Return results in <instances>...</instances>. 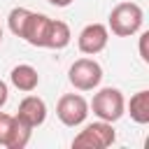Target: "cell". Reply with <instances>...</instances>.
<instances>
[{"instance_id": "1", "label": "cell", "mask_w": 149, "mask_h": 149, "mask_svg": "<svg viewBox=\"0 0 149 149\" xmlns=\"http://www.w3.org/2000/svg\"><path fill=\"white\" fill-rule=\"evenodd\" d=\"M142 21H144V12L137 2H119L109 12L107 30H112L116 37H130L142 28Z\"/></svg>"}, {"instance_id": "2", "label": "cell", "mask_w": 149, "mask_h": 149, "mask_svg": "<svg viewBox=\"0 0 149 149\" xmlns=\"http://www.w3.org/2000/svg\"><path fill=\"white\" fill-rule=\"evenodd\" d=\"M88 109H93V114H95L100 121L114 123V121H119V119L126 114L123 93H121L119 88H114V86H105V88H100V91L93 95Z\"/></svg>"}, {"instance_id": "3", "label": "cell", "mask_w": 149, "mask_h": 149, "mask_svg": "<svg viewBox=\"0 0 149 149\" xmlns=\"http://www.w3.org/2000/svg\"><path fill=\"white\" fill-rule=\"evenodd\" d=\"M116 142V133L112 128L109 121H93L88 126H84V130H79V135H74L72 147L74 149H107Z\"/></svg>"}, {"instance_id": "4", "label": "cell", "mask_w": 149, "mask_h": 149, "mask_svg": "<svg viewBox=\"0 0 149 149\" xmlns=\"http://www.w3.org/2000/svg\"><path fill=\"white\" fill-rule=\"evenodd\" d=\"M68 79L77 91H93L102 81V68L93 58H77L68 70Z\"/></svg>"}, {"instance_id": "5", "label": "cell", "mask_w": 149, "mask_h": 149, "mask_svg": "<svg viewBox=\"0 0 149 149\" xmlns=\"http://www.w3.org/2000/svg\"><path fill=\"white\" fill-rule=\"evenodd\" d=\"M56 116L61 119L63 126L68 128H77L86 121L88 116V102L79 95V93H65L58 98V105H56Z\"/></svg>"}, {"instance_id": "6", "label": "cell", "mask_w": 149, "mask_h": 149, "mask_svg": "<svg viewBox=\"0 0 149 149\" xmlns=\"http://www.w3.org/2000/svg\"><path fill=\"white\" fill-rule=\"evenodd\" d=\"M107 42H109V30L102 23H88V26H84L81 33H79V37H77V47L86 56L100 54L107 47Z\"/></svg>"}, {"instance_id": "7", "label": "cell", "mask_w": 149, "mask_h": 149, "mask_svg": "<svg viewBox=\"0 0 149 149\" xmlns=\"http://www.w3.org/2000/svg\"><path fill=\"white\" fill-rule=\"evenodd\" d=\"M14 116H19L23 123H28L35 130L37 126H42L47 121V102L42 98H37V95H26L19 102V109H16Z\"/></svg>"}, {"instance_id": "8", "label": "cell", "mask_w": 149, "mask_h": 149, "mask_svg": "<svg viewBox=\"0 0 149 149\" xmlns=\"http://www.w3.org/2000/svg\"><path fill=\"white\" fill-rule=\"evenodd\" d=\"M49 23H51V19H49L47 14L30 12L21 40H26L30 47H42V49H44V37H47V28H49Z\"/></svg>"}, {"instance_id": "9", "label": "cell", "mask_w": 149, "mask_h": 149, "mask_svg": "<svg viewBox=\"0 0 149 149\" xmlns=\"http://www.w3.org/2000/svg\"><path fill=\"white\" fill-rule=\"evenodd\" d=\"M9 81H12L14 88H19V91H23V93H30V91L37 88V84H40V74H37V70H35L33 65L21 63V65L12 68V72H9Z\"/></svg>"}, {"instance_id": "10", "label": "cell", "mask_w": 149, "mask_h": 149, "mask_svg": "<svg viewBox=\"0 0 149 149\" xmlns=\"http://www.w3.org/2000/svg\"><path fill=\"white\" fill-rule=\"evenodd\" d=\"M70 37H72V33H70L68 23L51 19V23L47 28V37H44V49H56V51L58 49H65L70 44Z\"/></svg>"}, {"instance_id": "11", "label": "cell", "mask_w": 149, "mask_h": 149, "mask_svg": "<svg viewBox=\"0 0 149 149\" xmlns=\"http://www.w3.org/2000/svg\"><path fill=\"white\" fill-rule=\"evenodd\" d=\"M128 114L135 123H149V91H137L128 102Z\"/></svg>"}, {"instance_id": "12", "label": "cell", "mask_w": 149, "mask_h": 149, "mask_svg": "<svg viewBox=\"0 0 149 149\" xmlns=\"http://www.w3.org/2000/svg\"><path fill=\"white\" fill-rule=\"evenodd\" d=\"M28 16H30V9H26V7H14V9L9 12L7 26H9V30H12L16 37L23 35V28H26V23H28Z\"/></svg>"}, {"instance_id": "13", "label": "cell", "mask_w": 149, "mask_h": 149, "mask_svg": "<svg viewBox=\"0 0 149 149\" xmlns=\"http://www.w3.org/2000/svg\"><path fill=\"white\" fill-rule=\"evenodd\" d=\"M30 135H33V128L28 123H23L19 116H16V126H14V135H12V142L7 149H23L28 142H30Z\"/></svg>"}, {"instance_id": "14", "label": "cell", "mask_w": 149, "mask_h": 149, "mask_svg": "<svg viewBox=\"0 0 149 149\" xmlns=\"http://www.w3.org/2000/svg\"><path fill=\"white\" fill-rule=\"evenodd\" d=\"M14 126H16V116L0 112V147H9L12 135H14Z\"/></svg>"}, {"instance_id": "15", "label": "cell", "mask_w": 149, "mask_h": 149, "mask_svg": "<svg viewBox=\"0 0 149 149\" xmlns=\"http://www.w3.org/2000/svg\"><path fill=\"white\" fill-rule=\"evenodd\" d=\"M147 42H149V30H144L140 35V58L144 63H149V51H147Z\"/></svg>"}, {"instance_id": "16", "label": "cell", "mask_w": 149, "mask_h": 149, "mask_svg": "<svg viewBox=\"0 0 149 149\" xmlns=\"http://www.w3.org/2000/svg\"><path fill=\"white\" fill-rule=\"evenodd\" d=\"M7 98H9V88H7V84L0 79V109L5 107V102H7Z\"/></svg>"}, {"instance_id": "17", "label": "cell", "mask_w": 149, "mask_h": 149, "mask_svg": "<svg viewBox=\"0 0 149 149\" xmlns=\"http://www.w3.org/2000/svg\"><path fill=\"white\" fill-rule=\"evenodd\" d=\"M54 7H68V5H72L74 0H49Z\"/></svg>"}, {"instance_id": "18", "label": "cell", "mask_w": 149, "mask_h": 149, "mask_svg": "<svg viewBox=\"0 0 149 149\" xmlns=\"http://www.w3.org/2000/svg\"><path fill=\"white\" fill-rule=\"evenodd\" d=\"M0 42H2V26H0Z\"/></svg>"}]
</instances>
